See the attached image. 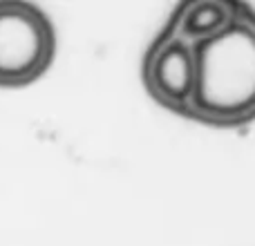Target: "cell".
<instances>
[{"instance_id": "obj_1", "label": "cell", "mask_w": 255, "mask_h": 246, "mask_svg": "<svg viewBox=\"0 0 255 246\" xmlns=\"http://www.w3.org/2000/svg\"><path fill=\"white\" fill-rule=\"evenodd\" d=\"M195 58L193 115L235 123L255 115V27L233 20L208 38L190 45Z\"/></svg>"}, {"instance_id": "obj_2", "label": "cell", "mask_w": 255, "mask_h": 246, "mask_svg": "<svg viewBox=\"0 0 255 246\" xmlns=\"http://www.w3.org/2000/svg\"><path fill=\"white\" fill-rule=\"evenodd\" d=\"M56 31L49 16L27 0H0V88H22L49 70Z\"/></svg>"}, {"instance_id": "obj_3", "label": "cell", "mask_w": 255, "mask_h": 246, "mask_svg": "<svg viewBox=\"0 0 255 246\" xmlns=\"http://www.w3.org/2000/svg\"><path fill=\"white\" fill-rule=\"evenodd\" d=\"M145 83L168 108H188L195 92V58L190 45L179 36L154 45L145 58Z\"/></svg>"}, {"instance_id": "obj_4", "label": "cell", "mask_w": 255, "mask_h": 246, "mask_svg": "<svg viewBox=\"0 0 255 246\" xmlns=\"http://www.w3.org/2000/svg\"><path fill=\"white\" fill-rule=\"evenodd\" d=\"M233 9L222 0H197L184 7L177 22V31H179V38H188L195 43L224 29L233 20Z\"/></svg>"}]
</instances>
